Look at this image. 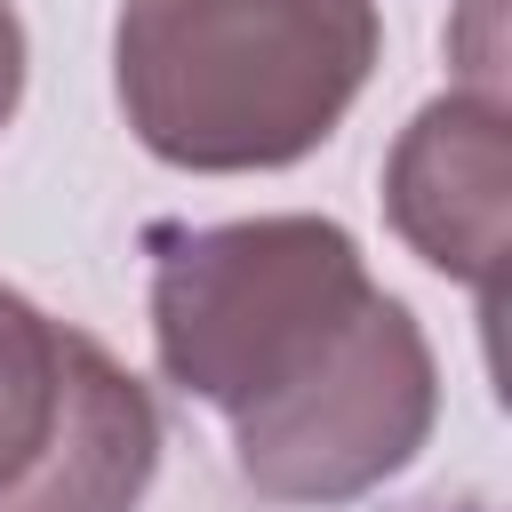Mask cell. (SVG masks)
Here are the masks:
<instances>
[{"label":"cell","mask_w":512,"mask_h":512,"mask_svg":"<svg viewBox=\"0 0 512 512\" xmlns=\"http://www.w3.org/2000/svg\"><path fill=\"white\" fill-rule=\"evenodd\" d=\"M384 56L376 0H120L112 88L136 144L192 176L288 168Z\"/></svg>","instance_id":"obj_1"},{"label":"cell","mask_w":512,"mask_h":512,"mask_svg":"<svg viewBox=\"0 0 512 512\" xmlns=\"http://www.w3.org/2000/svg\"><path fill=\"white\" fill-rule=\"evenodd\" d=\"M16 104H24V24H16V8L0 0V128L16 120Z\"/></svg>","instance_id":"obj_7"},{"label":"cell","mask_w":512,"mask_h":512,"mask_svg":"<svg viewBox=\"0 0 512 512\" xmlns=\"http://www.w3.org/2000/svg\"><path fill=\"white\" fill-rule=\"evenodd\" d=\"M72 336L48 320L32 296L0 288V496L40 464L56 416H64V376H72Z\"/></svg>","instance_id":"obj_6"},{"label":"cell","mask_w":512,"mask_h":512,"mask_svg":"<svg viewBox=\"0 0 512 512\" xmlns=\"http://www.w3.org/2000/svg\"><path fill=\"white\" fill-rule=\"evenodd\" d=\"M440 416V368L400 296H368L360 328L288 400L232 424V464L272 504H352L384 488Z\"/></svg>","instance_id":"obj_3"},{"label":"cell","mask_w":512,"mask_h":512,"mask_svg":"<svg viewBox=\"0 0 512 512\" xmlns=\"http://www.w3.org/2000/svg\"><path fill=\"white\" fill-rule=\"evenodd\" d=\"M376 280L328 216H240L152 232V352L184 400L224 424L288 400L360 328Z\"/></svg>","instance_id":"obj_2"},{"label":"cell","mask_w":512,"mask_h":512,"mask_svg":"<svg viewBox=\"0 0 512 512\" xmlns=\"http://www.w3.org/2000/svg\"><path fill=\"white\" fill-rule=\"evenodd\" d=\"M160 464V408L152 392L80 328L64 416L40 448V464L0 496V512H136Z\"/></svg>","instance_id":"obj_5"},{"label":"cell","mask_w":512,"mask_h":512,"mask_svg":"<svg viewBox=\"0 0 512 512\" xmlns=\"http://www.w3.org/2000/svg\"><path fill=\"white\" fill-rule=\"evenodd\" d=\"M504 192H512V112L496 88L432 96L384 160L392 232L432 272L464 280L488 312H496V280H504Z\"/></svg>","instance_id":"obj_4"}]
</instances>
